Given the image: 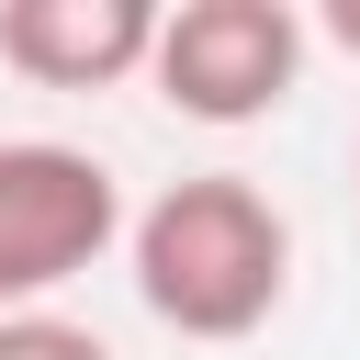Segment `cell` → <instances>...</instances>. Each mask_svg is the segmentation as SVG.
Returning a JSON list of instances; mask_svg holds the SVG:
<instances>
[{
  "mask_svg": "<svg viewBox=\"0 0 360 360\" xmlns=\"http://www.w3.org/2000/svg\"><path fill=\"white\" fill-rule=\"evenodd\" d=\"M315 34H326L338 56H360V0H326V22H315Z\"/></svg>",
  "mask_w": 360,
  "mask_h": 360,
  "instance_id": "cell-6",
  "label": "cell"
},
{
  "mask_svg": "<svg viewBox=\"0 0 360 360\" xmlns=\"http://www.w3.org/2000/svg\"><path fill=\"white\" fill-rule=\"evenodd\" d=\"M0 360H112L101 349V326H79V315H0Z\"/></svg>",
  "mask_w": 360,
  "mask_h": 360,
  "instance_id": "cell-5",
  "label": "cell"
},
{
  "mask_svg": "<svg viewBox=\"0 0 360 360\" xmlns=\"http://www.w3.org/2000/svg\"><path fill=\"white\" fill-rule=\"evenodd\" d=\"M158 56V0H0V68L34 90H124Z\"/></svg>",
  "mask_w": 360,
  "mask_h": 360,
  "instance_id": "cell-4",
  "label": "cell"
},
{
  "mask_svg": "<svg viewBox=\"0 0 360 360\" xmlns=\"http://www.w3.org/2000/svg\"><path fill=\"white\" fill-rule=\"evenodd\" d=\"M124 225V180L90 146L0 135V315H45V292H68Z\"/></svg>",
  "mask_w": 360,
  "mask_h": 360,
  "instance_id": "cell-2",
  "label": "cell"
},
{
  "mask_svg": "<svg viewBox=\"0 0 360 360\" xmlns=\"http://www.w3.org/2000/svg\"><path fill=\"white\" fill-rule=\"evenodd\" d=\"M124 259H135V292L158 326L180 338H259L292 292V225L281 202L248 180V169H191L169 180L135 225H124Z\"/></svg>",
  "mask_w": 360,
  "mask_h": 360,
  "instance_id": "cell-1",
  "label": "cell"
},
{
  "mask_svg": "<svg viewBox=\"0 0 360 360\" xmlns=\"http://www.w3.org/2000/svg\"><path fill=\"white\" fill-rule=\"evenodd\" d=\"M349 180H360V169H349Z\"/></svg>",
  "mask_w": 360,
  "mask_h": 360,
  "instance_id": "cell-7",
  "label": "cell"
},
{
  "mask_svg": "<svg viewBox=\"0 0 360 360\" xmlns=\"http://www.w3.org/2000/svg\"><path fill=\"white\" fill-rule=\"evenodd\" d=\"M304 45H315V22L292 0H180V11H158L146 90L180 124H259L292 101Z\"/></svg>",
  "mask_w": 360,
  "mask_h": 360,
  "instance_id": "cell-3",
  "label": "cell"
}]
</instances>
